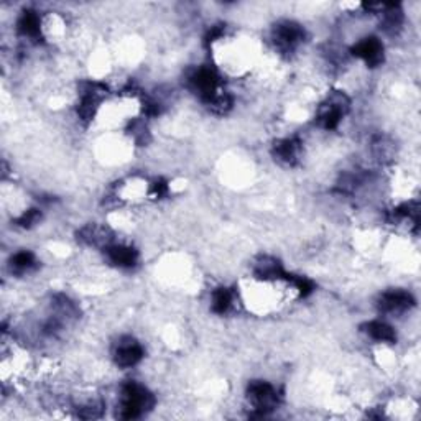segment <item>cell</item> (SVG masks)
I'll use <instances>...</instances> for the list:
<instances>
[{
	"instance_id": "obj_1",
	"label": "cell",
	"mask_w": 421,
	"mask_h": 421,
	"mask_svg": "<svg viewBox=\"0 0 421 421\" xmlns=\"http://www.w3.org/2000/svg\"><path fill=\"white\" fill-rule=\"evenodd\" d=\"M155 405L153 393L137 382H127L122 387L119 416L122 420L140 418Z\"/></svg>"
},
{
	"instance_id": "obj_2",
	"label": "cell",
	"mask_w": 421,
	"mask_h": 421,
	"mask_svg": "<svg viewBox=\"0 0 421 421\" xmlns=\"http://www.w3.org/2000/svg\"><path fill=\"white\" fill-rule=\"evenodd\" d=\"M349 104L351 102H349V98L346 94H343V92H332L326 102L321 104V107H319L316 120L326 130L338 129L339 122L343 120V117L346 116V112L349 111Z\"/></svg>"
},
{
	"instance_id": "obj_3",
	"label": "cell",
	"mask_w": 421,
	"mask_h": 421,
	"mask_svg": "<svg viewBox=\"0 0 421 421\" xmlns=\"http://www.w3.org/2000/svg\"><path fill=\"white\" fill-rule=\"evenodd\" d=\"M247 395L248 398H250V402L254 403V416L268 415L272 410H275L280 400V395L279 391L275 390V387L263 380L250 382V385H248L247 389Z\"/></svg>"
},
{
	"instance_id": "obj_4",
	"label": "cell",
	"mask_w": 421,
	"mask_h": 421,
	"mask_svg": "<svg viewBox=\"0 0 421 421\" xmlns=\"http://www.w3.org/2000/svg\"><path fill=\"white\" fill-rule=\"evenodd\" d=\"M189 86L191 89L199 96L201 100L209 104L216 96L219 94V84H221V78L216 73V69L210 66H203V68L196 69L195 73L188 78Z\"/></svg>"
},
{
	"instance_id": "obj_5",
	"label": "cell",
	"mask_w": 421,
	"mask_h": 421,
	"mask_svg": "<svg viewBox=\"0 0 421 421\" xmlns=\"http://www.w3.org/2000/svg\"><path fill=\"white\" fill-rule=\"evenodd\" d=\"M107 94V87L100 83H84L81 86V99L78 104V114L84 122L94 119L100 100Z\"/></svg>"
},
{
	"instance_id": "obj_6",
	"label": "cell",
	"mask_w": 421,
	"mask_h": 421,
	"mask_svg": "<svg viewBox=\"0 0 421 421\" xmlns=\"http://www.w3.org/2000/svg\"><path fill=\"white\" fill-rule=\"evenodd\" d=\"M305 40V30L294 22H280L273 28V43L281 53H292Z\"/></svg>"
},
{
	"instance_id": "obj_7",
	"label": "cell",
	"mask_w": 421,
	"mask_h": 421,
	"mask_svg": "<svg viewBox=\"0 0 421 421\" xmlns=\"http://www.w3.org/2000/svg\"><path fill=\"white\" fill-rule=\"evenodd\" d=\"M354 56L360 58L369 68H377L384 63V45L376 36H367L352 46Z\"/></svg>"
},
{
	"instance_id": "obj_8",
	"label": "cell",
	"mask_w": 421,
	"mask_h": 421,
	"mask_svg": "<svg viewBox=\"0 0 421 421\" xmlns=\"http://www.w3.org/2000/svg\"><path fill=\"white\" fill-rule=\"evenodd\" d=\"M413 306L415 298L405 290H390V292L382 294L380 300H378V310L382 313L400 314L413 308Z\"/></svg>"
},
{
	"instance_id": "obj_9",
	"label": "cell",
	"mask_w": 421,
	"mask_h": 421,
	"mask_svg": "<svg viewBox=\"0 0 421 421\" xmlns=\"http://www.w3.org/2000/svg\"><path fill=\"white\" fill-rule=\"evenodd\" d=\"M114 359L119 367H133L143 359V347L132 338H122L120 343L117 344L116 352H114Z\"/></svg>"
},
{
	"instance_id": "obj_10",
	"label": "cell",
	"mask_w": 421,
	"mask_h": 421,
	"mask_svg": "<svg viewBox=\"0 0 421 421\" xmlns=\"http://www.w3.org/2000/svg\"><path fill=\"white\" fill-rule=\"evenodd\" d=\"M301 153V142L298 138H285V140L275 142L273 145V157L285 165H296Z\"/></svg>"
},
{
	"instance_id": "obj_11",
	"label": "cell",
	"mask_w": 421,
	"mask_h": 421,
	"mask_svg": "<svg viewBox=\"0 0 421 421\" xmlns=\"http://www.w3.org/2000/svg\"><path fill=\"white\" fill-rule=\"evenodd\" d=\"M105 255L109 262L120 268H132L136 267L138 260V252L133 247L127 246H105Z\"/></svg>"
},
{
	"instance_id": "obj_12",
	"label": "cell",
	"mask_w": 421,
	"mask_h": 421,
	"mask_svg": "<svg viewBox=\"0 0 421 421\" xmlns=\"http://www.w3.org/2000/svg\"><path fill=\"white\" fill-rule=\"evenodd\" d=\"M17 30L25 38H30L33 41H38L41 38V23L40 17L35 10H23L17 22Z\"/></svg>"
},
{
	"instance_id": "obj_13",
	"label": "cell",
	"mask_w": 421,
	"mask_h": 421,
	"mask_svg": "<svg viewBox=\"0 0 421 421\" xmlns=\"http://www.w3.org/2000/svg\"><path fill=\"white\" fill-rule=\"evenodd\" d=\"M285 270L281 268L279 260L272 259V257H263L259 260V263L255 265V275L260 280H275V279H283Z\"/></svg>"
},
{
	"instance_id": "obj_14",
	"label": "cell",
	"mask_w": 421,
	"mask_h": 421,
	"mask_svg": "<svg viewBox=\"0 0 421 421\" xmlns=\"http://www.w3.org/2000/svg\"><path fill=\"white\" fill-rule=\"evenodd\" d=\"M364 330L370 338L378 341V343L393 344L397 341V334H395L393 327L384 321H370L365 324Z\"/></svg>"
},
{
	"instance_id": "obj_15",
	"label": "cell",
	"mask_w": 421,
	"mask_h": 421,
	"mask_svg": "<svg viewBox=\"0 0 421 421\" xmlns=\"http://www.w3.org/2000/svg\"><path fill=\"white\" fill-rule=\"evenodd\" d=\"M384 12L385 14H384V22H382V27H384V30L387 33L393 35L403 22L402 10H400L398 3H385Z\"/></svg>"
},
{
	"instance_id": "obj_16",
	"label": "cell",
	"mask_w": 421,
	"mask_h": 421,
	"mask_svg": "<svg viewBox=\"0 0 421 421\" xmlns=\"http://www.w3.org/2000/svg\"><path fill=\"white\" fill-rule=\"evenodd\" d=\"M234 300V293L229 288H216L213 293V311L216 314H226L230 310Z\"/></svg>"
},
{
	"instance_id": "obj_17",
	"label": "cell",
	"mask_w": 421,
	"mask_h": 421,
	"mask_svg": "<svg viewBox=\"0 0 421 421\" xmlns=\"http://www.w3.org/2000/svg\"><path fill=\"white\" fill-rule=\"evenodd\" d=\"M79 239H81L83 242L89 244V246H99V244H107L109 241V230L104 229V227H99L96 224L86 226L84 229H81V233L78 234Z\"/></svg>"
},
{
	"instance_id": "obj_18",
	"label": "cell",
	"mask_w": 421,
	"mask_h": 421,
	"mask_svg": "<svg viewBox=\"0 0 421 421\" xmlns=\"http://www.w3.org/2000/svg\"><path fill=\"white\" fill-rule=\"evenodd\" d=\"M36 259L32 252L28 250H20L10 259V267L12 270H15L17 273H25L32 268H35Z\"/></svg>"
},
{
	"instance_id": "obj_19",
	"label": "cell",
	"mask_w": 421,
	"mask_h": 421,
	"mask_svg": "<svg viewBox=\"0 0 421 421\" xmlns=\"http://www.w3.org/2000/svg\"><path fill=\"white\" fill-rule=\"evenodd\" d=\"M283 280L290 281L294 288L300 292V294L303 298L310 296L311 293L314 292V283L310 279H306V277H300V275H292V273H285Z\"/></svg>"
},
{
	"instance_id": "obj_20",
	"label": "cell",
	"mask_w": 421,
	"mask_h": 421,
	"mask_svg": "<svg viewBox=\"0 0 421 421\" xmlns=\"http://www.w3.org/2000/svg\"><path fill=\"white\" fill-rule=\"evenodd\" d=\"M40 219H41V210L33 208V209H28L27 213H23L22 216L17 219L15 224L19 227H23V229H28V227L38 224V222H40Z\"/></svg>"
},
{
	"instance_id": "obj_21",
	"label": "cell",
	"mask_w": 421,
	"mask_h": 421,
	"mask_svg": "<svg viewBox=\"0 0 421 421\" xmlns=\"http://www.w3.org/2000/svg\"><path fill=\"white\" fill-rule=\"evenodd\" d=\"M143 112L149 117H157L162 114V104L155 99H145V102H143Z\"/></svg>"
},
{
	"instance_id": "obj_22",
	"label": "cell",
	"mask_w": 421,
	"mask_h": 421,
	"mask_svg": "<svg viewBox=\"0 0 421 421\" xmlns=\"http://www.w3.org/2000/svg\"><path fill=\"white\" fill-rule=\"evenodd\" d=\"M151 195H153L157 199H162L168 195V183L165 180H157L153 184H151Z\"/></svg>"
},
{
	"instance_id": "obj_23",
	"label": "cell",
	"mask_w": 421,
	"mask_h": 421,
	"mask_svg": "<svg viewBox=\"0 0 421 421\" xmlns=\"http://www.w3.org/2000/svg\"><path fill=\"white\" fill-rule=\"evenodd\" d=\"M224 30H226L224 25H214V27H210V30L208 32V35H206L204 38V43L209 45V43H213V41H216L217 38H221L222 35H224Z\"/></svg>"
}]
</instances>
